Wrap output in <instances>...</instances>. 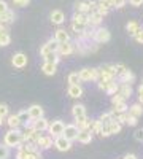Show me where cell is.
<instances>
[{"label": "cell", "instance_id": "obj_5", "mask_svg": "<svg viewBox=\"0 0 143 159\" xmlns=\"http://www.w3.org/2000/svg\"><path fill=\"white\" fill-rule=\"evenodd\" d=\"M64 127H65V124H64L60 119H56V121L49 123V126H48V132H49V135L53 137V139H56V137H59V135L64 134Z\"/></svg>", "mask_w": 143, "mask_h": 159}, {"label": "cell", "instance_id": "obj_25", "mask_svg": "<svg viewBox=\"0 0 143 159\" xmlns=\"http://www.w3.org/2000/svg\"><path fill=\"white\" fill-rule=\"evenodd\" d=\"M72 115H73V118L84 116V115H86V108H84V105H81V103L73 105V107H72Z\"/></svg>", "mask_w": 143, "mask_h": 159}, {"label": "cell", "instance_id": "obj_4", "mask_svg": "<svg viewBox=\"0 0 143 159\" xmlns=\"http://www.w3.org/2000/svg\"><path fill=\"white\" fill-rule=\"evenodd\" d=\"M110 38H111V34L105 27L96 29L94 30V35H92V40H94L96 43H107V42H110Z\"/></svg>", "mask_w": 143, "mask_h": 159}, {"label": "cell", "instance_id": "obj_49", "mask_svg": "<svg viewBox=\"0 0 143 159\" xmlns=\"http://www.w3.org/2000/svg\"><path fill=\"white\" fill-rule=\"evenodd\" d=\"M7 10H8V3L3 2V0H0V15H2V13H5Z\"/></svg>", "mask_w": 143, "mask_h": 159}, {"label": "cell", "instance_id": "obj_34", "mask_svg": "<svg viewBox=\"0 0 143 159\" xmlns=\"http://www.w3.org/2000/svg\"><path fill=\"white\" fill-rule=\"evenodd\" d=\"M11 43V37L8 32H0V46H8Z\"/></svg>", "mask_w": 143, "mask_h": 159}, {"label": "cell", "instance_id": "obj_43", "mask_svg": "<svg viewBox=\"0 0 143 159\" xmlns=\"http://www.w3.org/2000/svg\"><path fill=\"white\" fill-rule=\"evenodd\" d=\"M137 119L138 118H135V116H132V115H129L127 113V118H126V124H129V126H137Z\"/></svg>", "mask_w": 143, "mask_h": 159}, {"label": "cell", "instance_id": "obj_54", "mask_svg": "<svg viewBox=\"0 0 143 159\" xmlns=\"http://www.w3.org/2000/svg\"><path fill=\"white\" fill-rule=\"evenodd\" d=\"M124 159H137V156H135V154H126Z\"/></svg>", "mask_w": 143, "mask_h": 159}, {"label": "cell", "instance_id": "obj_27", "mask_svg": "<svg viewBox=\"0 0 143 159\" xmlns=\"http://www.w3.org/2000/svg\"><path fill=\"white\" fill-rule=\"evenodd\" d=\"M118 92H119L124 99H129V97L132 96V88H131V84H119Z\"/></svg>", "mask_w": 143, "mask_h": 159}, {"label": "cell", "instance_id": "obj_37", "mask_svg": "<svg viewBox=\"0 0 143 159\" xmlns=\"http://www.w3.org/2000/svg\"><path fill=\"white\" fill-rule=\"evenodd\" d=\"M10 157V148L7 145L0 143V159H8Z\"/></svg>", "mask_w": 143, "mask_h": 159}, {"label": "cell", "instance_id": "obj_40", "mask_svg": "<svg viewBox=\"0 0 143 159\" xmlns=\"http://www.w3.org/2000/svg\"><path fill=\"white\" fill-rule=\"evenodd\" d=\"M121 102H126V99L119 94V92H116V94H113V96H111V103H113V105L121 103Z\"/></svg>", "mask_w": 143, "mask_h": 159}, {"label": "cell", "instance_id": "obj_10", "mask_svg": "<svg viewBox=\"0 0 143 159\" xmlns=\"http://www.w3.org/2000/svg\"><path fill=\"white\" fill-rule=\"evenodd\" d=\"M11 64H13V67H16V69H24L25 65H27V56H25L24 52H16L11 59Z\"/></svg>", "mask_w": 143, "mask_h": 159}, {"label": "cell", "instance_id": "obj_36", "mask_svg": "<svg viewBox=\"0 0 143 159\" xmlns=\"http://www.w3.org/2000/svg\"><path fill=\"white\" fill-rule=\"evenodd\" d=\"M69 83H70V84H80V83H81L78 72H72V73L69 75Z\"/></svg>", "mask_w": 143, "mask_h": 159}, {"label": "cell", "instance_id": "obj_30", "mask_svg": "<svg viewBox=\"0 0 143 159\" xmlns=\"http://www.w3.org/2000/svg\"><path fill=\"white\" fill-rule=\"evenodd\" d=\"M96 11L99 13L100 16H107L108 11H110V7H108L105 2H103V0H99V2H97V10H96Z\"/></svg>", "mask_w": 143, "mask_h": 159}, {"label": "cell", "instance_id": "obj_3", "mask_svg": "<svg viewBox=\"0 0 143 159\" xmlns=\"http://www.w3.org/2000/svg\"><path fill=\"white\" fill-rule=\"evenodd\" d=\"M78 75H80V80L81 81H97L99 80V69H81L80 72H78Z\"/></svg>", "mask_w": 143, "mask_h": 159}, {"label": "cell", "instance_id": "obj_47", "mask_svg": "<svg viewBox=\"0 0 143 159\" xmlns=\"http://www.w3.org/2000/svg\"><path fill=\"white\" fill-rule=\"evenodd\" d=\"M126 3H127V0H114L113 8H124Z\"/></svg>", "mask_w": 143, "mask_h": 159}, {"label": "cell", "instance_id": "obj_14", "mask_svg": "<svg viewBox=\"0 0 143 159\" xmlns=\"http://www.w3.org/2000/svg\"><path fill=\"white\" fill-rule=\"evenodd\" d=\"M75 121H76L75 126L78 127V130H89L92 119H89L87 115H84V116H80V118H75Z\"/></svg>", "mask_w": 143, "mask_h": 159}, {"label": "cell", "instance_id": "obj_11", "mask_svg": "<svg viewBox=\"0 0 143 159\" xmlns=\"http://www.w3.org/2000/svg\"><path fill=\"white\" fill-rule=\"evenodd\" d=\"M54 147L59 150V151H69L70 148H72V142H69L67 139H64L62 135H59V137H56L54 139Z\"/></svg>", "mask_w": 143, "mask_h": 159}, {"label": "cell", "instance_id": "obj_1", "mask_svg": "<svg viewBox=\"0 0 143 159\" xmlns=\"http://www.w3.org/2000/svg\"><path fill=\"white\" fill-rule=\"evenodd\" d=\"M22 143V132L19 129H10L5 137H3V145H7L8 148H18Z\"/></svg>", "mask_w": 143, "mask_h": 159}, {"label": "cell", "instance_id": "obj_21", "mask_svg": "<svg viewBox=\"0 0 143 159\" xmlns=\"http://www.w3.org/2000/svg\"><path fill=\"white\" fill-rule=\"evenodd\" d=\"M67 92H69V96H70V97H73V99H80V97L83 96V88H81V84H70Z\"/></svg>", "mask_w": 143, "mask_h": 159}, {"label": "cell", "instance_id": "obj_52", "mask_svg": "<svg viewBox=\"0 0 143 159\" xmlns=\"http://www.w3.org/2000/svg\"><path fill=\"white\" fill-rule=\"evenodd\" d=\"M0 32H8V25L0 22Z\"/></svg>", "mask_w": 143, "mask_h": 159}, {"label": "cell", "instance_id": "obj_29", "mask_svg": "<svg viewBox=\"0 0 143 159\" xmlns=\"http://www.w3.org/2000/svg\"><path fill=\"white\" fill-rule=\"evenodd\" d=\"M72 22L81 24V25H87V15H86V13H75Z\"/></svg>", "mask_w": 143, "mask_h": 159}, {"label": "cell", "instance_id": "obj_32", "mask_svg": "<svg viewBox=\"0 0 143 159\" xmlns=\"http://www.w3.org/2000/svg\"><path fill=\"white\" fill-rule=\"evenodd\" d=\"M108 127H110L111 135H113V134H119V132H121V124H119L118 121H116L114 118H113V121H110V123H108Z\"/></svg>", "mask_w": 143, "mask_h": 159}, {"label": "cell", "instance_id": "obj_48", "mask_svg": "<svg viewBox=\"0 0 143 159\" xmlns=\"http://www.w3.org/2000/svg\"><path fill=\"white\" fill-rule=\"evenodd\" d=\"M135 140H138V142L143 143V129H138V130L135 132Z\"/></svg>", "mask_w": 143, "mask_h": 159}, {"label": "cell", "instance_id": "obj_7", "mask_svg": "<svg viewBox=\"0 0 143 159\" xmlns=\"http://www.w3.org/2000/svg\"><path fill=\"white\" fill-rule=\"evenodd\" d=\"M78 132H80V130H78V127H76L75 124H65L62 137H64V139H67L69 142H75L76 137H78Z\"/></svg>", "mask_w": 143, "mask_h": 159}, {"label": "cell", "instance_id": "obj_31", "mask_svg": "<svg viewBox=\"0 0 143 159\" xmlns=\"http://www.w3.org/2000/svg\"><path fill=\"white\" fill-rule=\"evenodd\" d=\"M140 29V25H138V22L137 21H129L127 24H126V30L129 32V35H135L137 34V30Z\"/></svg>", "mask_w": 143, "mask_h": 159}, {"label": "cell", "instance_id": "obj_51", "mask_svg": "<svg viewBox=\"0 0 143 159\" xmlns=\"http://www.w3.org/2000/svg\"><path fill=\"white\" fill-rule=\"evenodd\" d=\"M138 100H140V105H143V84L138 88Z\"/></svg>", "mask_w": 143, "mask_h": 159}, {"label": "cell", "instance_id": "obj_17", "mask_svg": "<svg viewBox=\"0 0 143 159\" xmlns=\"http://www.w3.org/2000/svg\"><path fill=\"white\" fill-rule=\"evenodd\" d=\"M54 42L57 43H65V42H70V35L65 29H57L56 34H54Z\"/></svg>", "mask_w": 143, "mask_h": 159}, {"label": "cell", "instance_id": "obj_22", "mask_svg": "<svg viewBox=\"0 0 143 159\" xmlns=\"http://www.w3.org/2000/svg\"><path fill=\"white\" fill-rule=\"evenodd\" d=\"M16 19V16H15V11H11L10 8L5 11V13H2V15H0V22H2V24H11L13 21H15Z\"/></svg>", "mask_w": 143, "mask_h": 159}, {"label": "cell", "instance_id": "obj_42", "mask_svg": "<svg viewBox=\"0 0 143 159\" xmlns=\"http://www.w3.org/2000/svg\"><path fill=\"white\" fill-rule=\"evenodd\" d=\"M8 113H10L8 105H7V103H0V116H2V118H7Z\"/></svg>", "mask_w": 143, "mask_h": 159}, {"label": "cell", "instance_id": "obj_8", "mask_svg": "<svg viewBox=\"0 0 143 159\" xmlns=\"http://www.w3.org/2000/svg\"><path fill=\"white\" fill-rule=\"evenodd\" d=\"M75 52V43L65 42V43H59L57 46V54L59 56H70Z\"/></svg>", "mask_w": 143, "mask_h": 159}, {"label": "cell", "instance_id": "obj_12", "mask_svg": "<svg viewBox=\"0 0 143 159\" xmlns=\"http://www.w3.org/2000/svg\"><path fill=\"white\" fill-rule=\"evenodd\" d=\"M27 115H29V119H38V118H43L45 111H43V108L40 107V105L34 103L27 108Z\"/></svg>", "mask_w": 143, "mask_h": 159}, {"label": "cell", "instance_id": "obj_18", "mask_svg": "<svg viewBox=\"0 0 143 159\" xmlns=\"http://www.w3.org/2000/svg\"><path fill=\"white\" fill-rule=\"evenodd\" d=\"M92 132H89V130H80L78 132V137H76V140L80 142V143H83V145H87V143H91L92 142Z\"/></svg>", "mask_w": 143, "mask_h": 159}, {"label": "cell", "instance_id": "obj_28", "mask_svg": "<svg viewBox=\"0 0 143 159\" xmlns=\"http://www.w3.org/2000/svg\"><path fill=\"white\" fill-rule=\"evenodd\" d=\"M127 103L126 102H121V103H116V105H113V110H111V115L113 116H116V115H119V113H126L127 111Z\"/></svg>", "mask_w": 143, "mask_h": 159}, {"label": "cell", "instance_id": "obj_19", "mask_svg": "<svg viewBox=\"0 0 143 159\" xmlns=\"http://www.w3.org/2000/svg\"><path fill=\"white\" fill-rule=\"evenodd\" d=\"M102 21H103V16H100L97 11L87 15V25H91V27H97V25H100Z\"/></svg>", "mask_w": 143, "mask_h": 159}, {"label": "cell", "instance_id": "obj_38", "mask_svg": "<svg viewBox=\"0 0 143 159\" xmlns=\"http://www.w3.org/2000/svg\"><path fill=\"white\" fill-rule=\"evenodd\" d=\"M126 70V65L124 64H116V65H113V72H114V78H118L123 72Z\"/></svg>", "mask_w": 143, "mask_h": 159}, {"label": "cell", "instance_id": "obj_9", "mask_svg": "<svg viewBox=\"0 0 143 159\" xmlns=\"http://www.w3.org/2000/svg\"><path fill=\"white\" fill-rule=\"evenodd\" d=\"M57 46H59L57 42H54V40H48V42L40 48V54H42V57H45L46 54H49V52H57Z\"/></svg>", "mask_w": 143, "mask_h": 159}, {"label": "cell", "instance_id": "obj_53", "mask_svg": "<svg viewBox=\"0 0 143 159\" xmlns=\"http://www.w3.org/2000/svg\"><path fill=\"white\" fill-rule=\"evenodd\" d=\"M103 2H105L110 8H113V3H114V0H103Z\"/></svg>", "mask_w": 143, "mask_h": 159}, {"label": "cell", "instance_id": "obj_45", "mask_svg": "<svg viewBox=\"0 0 143 159\" xmlns=\"http://www.w3.org/2000/svg\"><path fill=\"white\" fill-rule=\"evenodd\" d=\"M100 135H102V137H110V135H111V132H110V127H108V124H102Z\"/></svg>", "mask_w": 143, "mask_h": 159}, {"label": "cell", "instance_id": "obj_35", "mask_svg": "<svg viewBox=\"0 0 143 159\" xmlns=\"http://www.w3.org/2000/svg\"><path fill=\"white\" fill-rule=\"evenodd\" d=\"M113 115H111V111H108V113H102L100 115V118H99V121L102 123V124H108L110 121H113Z\"/></svg>", "mask_w": 143, "mask_h": 159}, {"label": "cell", "instance_id": "obj_13", "mask_svg": "<svg viewBox=\"0 0 143 159\" xmlns=\"http://www.w3.org/2000/svg\"><path fill=\"white\" fill-rule=\"evenodd\" d=\"M53 137L51 135H42L40 139L37 140V147H38V150H49L51 147H53Z\"/></svg>", "mask_w": 143, "mask_h": 159}, {"label": "cell", "instance_id": "obj_16", "mask_svg": "<svg viewBox=\"0 0 143 159\" xmlns=\"http://www.w3.org/2000/svg\"><path fill=\"white\" fill-rule=\"evenodd\" d=\"M48 126H49V121L43 116V118H38V119H34V129L38 130V132H45L48 130Z\"/></svg>", "mask_w": 143, "mask_h": 159}, {"label": "cell", "instance_id": "obj_46", "mask_svg": "<svg viewBox=\"0 0 143 159\" xmlns=\"http://www.w3.org/2000/svg\"><path fill=\"white\" fill-rule=\"evenodd\" d=\"M134 38L137 40L138 43H141V45H143V27H140V29L137 30V34L134 35Z\"/></svg>", "mask_w": 143, "mask_h": 159}, {"label": "cell", "instance_id": "obj_55", "mask_svg": "<svg viewBox=\"0 0 143 159\" xmlns=\"http://www.w3.org/2000/svg\"><path fill=\"white\" fill-rule=\"evenodd\" d=\"M3 123H5V118H2V116H0V126H2Z\"/></svg>", "mask_w": 143, "mask_h": 159}, {"label": "cell", "instance_id": "obj_33", "mask_svg": "<svg viewBox=\"0 0 143 159\" xmlns=\"http://www.w3.org/2000/svg\"><path fill=\"white\" fill-rule=\"evenodd\" d=\"M59 61H60V56L57 54V52H49V54L45 56V62H49V64H56L57 65Z\"/></svg>", "mask_w": 143, "mask_h": 159}, {"label": "cell", "instance_id": "obj_44", "mask_svg": "<svg viewBox=\"0 0 143 159\" xmlns=\"http://www.w3.org/2000/svg\"><path fill=\"white\" fill-rule=\"evenodd\" d=\"M18 118H19V121L24 124L25 121L29 119V115H27V110H21L19 113H18Z\"/></svg>", "mask_w": 143, "mask_h": 159}, {"label": "cell", "instance_id": "obj_50", "mask_svg": "<svg viewBox=\"0 0 143 159\" xmlns=\"http://www.w3.org/2000/svg\"><path fill=\"white\" fill-rule=\"evenodd\" d=\"M129 3L132 7H141L143 5V0H129Z\"/></svg>", "mask_w": 143, "mask_h": 159}, {"label": "cell", "instance_id": "obj_2", "mask_svg": "<svg viewBox=\"0 0 143 159\" xmlns=\"http://www.w3.org/2000/svg\"><path fill=\"white\" fill-rule=\"evenodd\" d=\"M118 88L119 84L114 81V80H99V89L105 91L108 96H113L118 92Z\"/></svg>", "mask_w": 143, "mask_h": 159}, {"label": "cell", "instance_id": "obj_39", "mask_svg": "<svg viewBox=\"0 0 143 159\" xmlns=\"http://www.w3.org/2000/svg\"><path fill=\"white\" fill-rule=\"evenodd\" d=\"M87 25H81V24H76V22H72V29L76 32V35H81L84 30H86Z\"/></svg>", "mask_w": 143, "mask_h": 159}, {"label": "cell", "instance_id": "obj_23", "mask_svg": "<svg viewBox=\"0 0 143 159\" xmlns=\"http://www.w3.org/2000/svg\"><path fill=\"white\" fill-rule=\"evenodd\" d=\"M42 70H43V73H45V75H48V76H53V75L57 72V65H56V64L45 62V64L42 65Z\"/></svg>", "mask_w": 143, "mask_h": 159}, {"label": "cell", "instance_id": "obj_26", "mask_svg": "<svg viewBox=\"0 0 143 159\" xmlns=\"http://www.w3.org/2000/svg\"><path fill=\"white\" fill-rule=\"evenodd\" d=\"M127 113L132 115V116H135V118H140V116L143 115V108H141L140 103H134V105H131V107H129V111H127Z\"/></svg>", "mask_w": 143, "mask_h": 159}, {"label": "cell", "instance_id": "obj_24", "mask_svg": "<svg viewBox=\"0 0 143 159\" xmlns=\"http://www.w3.org/2000/svg\"><path fill=\"white\" fill-rule=\"evenodd\" d=\"M8 119H7V124L10 126V129H18L22 123L19 121V118H18V115H8L7 116Z\"/></svg>", "mask_w": 143, "mask_h": 159}, {"label": "cell", "instance_id": "obj_15", "mask_svg": "<svg viewBox=\"0 0 143 159\" xmlns=\"http://www.w3.org/2000/svg\"><path fill=\"white\" fill-rule=\"evenodd\" d=\"M134 80H135V75L129 70V69H126V70L118 76L119 84H131V83H134Z\"/></svg>", "mask_w": 143, "mask_h": 159}, {"label": "cell", "instance_id": "obj_41", "mask_svg": "<svg viewBox=\"0 0 143 159\" xmlns=\"http://www.w3.org/2000/svg\"><path fill=\"white\" fill-rule=\"evenodd\" d=\"M11 3L15 5V7L22 8V7H27V5L30 3V0H11Z\"/></svg>", "mask_w": 143, "mask_h": 159}, {"label": "cell", "instance_id": "obj_6", "mask_svg": "<svg viewBox=\"0 0 143 159\" xmlns=\"http://www.w3.org/2000/svg\"><path fill=\"white\" fill-rule=\"evenodd\" d=\"M99 80H114V72L111 64H103L99 69Z\"/></svg>", "mask_w": 143, "mask_h": 159}, {"label": "cell", "instance_id": "obj_20", "mask_svg": "<svg viewBox=\"0 0 143 159\" xmlns=\"http://www.w3.org/2000/svg\"><path fill=\"white\" fill-rule=\"evenodd\" d=\"M64 21H65V15H64V11L54 10L53 13H51V22H53V24L60 25V24H64Z\"/></svg>", "mask_w": 143, "mask_h": 159}]
</instances>
